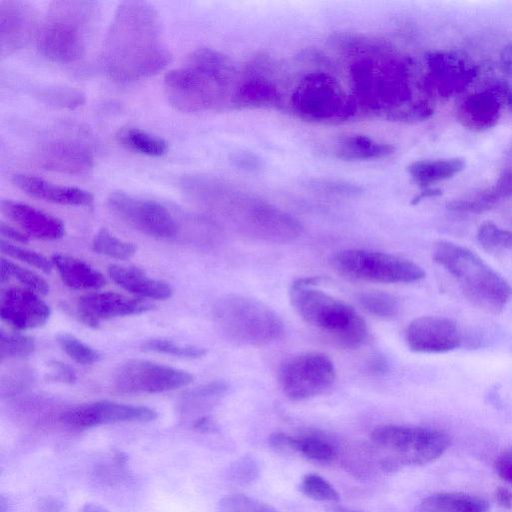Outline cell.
I'll use <instances>...</instances> for the list:
<instances>
[{"label": "cell", "mask_w": 512, "mask_h": 512, "mask_svg": "<svg viewBox=\"0 0 512 512\" xmlns=\"http://www.w3.org/2000/svg\"><path fill=\"white\" fill-rule=\"evenodd\" d=\"M157 417V412L149 407L96 401L62 412L59 420L73 428H92L122 422H151Z\"/></svg>", "instance_id": "obj_15"}, {"label": "cell", "mask_w": 512, "mask_h": 512, "mask_svg": "<svg viewBox=\"0 0 512 512\" xmlns=\"http://www.w3.org/2000/svg\"><path fill=\"white\" fill-rule=\"evenodd\" d=\"M92 247L99 254L119 260L129 259L136 252V246L133 243L117 238L106 228H102L94 236Z\"/></svg>", "instance_id": "obj_35"}, {"label": "cell", "mask_w": 512, "mask_h": 512, "mask_svg": "<svg viewBox=\"0 0 512 512\" xmlns=\"http://www.w3.org/2000/svg\"><path fill=\"white\" fill-rule=\"evenodd\" d=\"M307 187L318 193L351 197L362 193L361 186L355 183L335 178H313L307 181Z\"/></svg>", "instance_id": "obj_39"}, {"label": "cell", "mask_w": 512, "mask_h": 512, "mask_svg": "<svg viewBox=\"0 0 512 512\" xmlns=\"http://www.w3.org/2000/svg\"><path fill=\"white\" fill-rule=\"evenodd\" d=\"M300 490L307 497L317 501L338 502L340 500V496L334 487L317 474L305 475Z\"/></svg>", "instance_id": "obj_41"}, {"label": "cell", "mask_w": 512, "mask_h": 512, "mask_svg": "<svg viewBox=\"0 0 512 512\" xmlns=\"http://www.w3.org/2000/svg\"><path fill=\"white\" fill-rule=\"evenodd\" d=\"M108 274L117 285L141 297L165 300L173 293L167 282L150 278L138 267L112 264L108 268Z\"/></svg>", "instance_id": "obj_23"}, {"label": "cell", "mask_w": 512, "mask_h": 512, "mask_svg": "<svg viewBox=\"0 0 512 512\" xmlns=\"http://www.w3.org/2000/svg\"><path fill=\"white\" fill-rule=\"evenodd\" d=\"M213 319L229 341L246 346H265L280 340L285 327L279 315L259 300L227 295L213 307Z\"/></svg>", "instance_id": "obj_8"}, {"label": "cell", "mask_w": 512, "mask_h": 512, "mask_svg": "<svg viewBox=\"0 0 512 512\" xmlns=\"http://www.w3.org/2000/svg\"><path fill=\"white\" fill-rule=\"evenodd\" d=\"M498 89L500 90V93L503 95L507 105L512 110V86L508 83H501L498 86Z\"/></svg>", "instance_id": "obj_54"}, {"label": "cell", "mask_w": 512, "mask_h": 512, "mask_svg": "<svg viewBox=\"0 0 512 512\" xmlns=\"http://www.w3.org/2000/svg\"><path fill=\"white\" fill-rule=\"evenodd\" d=\"M370 437L375 446L386 452L380 461L386 472L431 463L444 454L450 443L449 436L438 429L392 424L378 426Z\"/></svg>", "instance_id": "obj_9"}, {"label": "cell", "mask_w": 512, "mask_h": 512, "mask_svg": "<svg viewBox=\"0 0 512 512\" xmlns=\"http://www.w3.org/2000/svg\"><path fill=\"white\" fill-rule=\"evenodd\" d=\"M51 261L63 283L72 289H99L106 284L102 273L79 258L58 253L52 256Z\"/></svg>", "instance_id": "obj_25"}, {"label": "cell", "mask_w": 512, "mask_h": 512, "mask_svg": "<svg viewBox=\"0 0 512 512\" xmlns=\"http://www.w3.org/2000/svg\"><path fill=\"white\" fill-rule=\"evenodd\" d=\"M465 167L463 158H446L435 160H419L411 163L407 171L421 186L452 178Z\"/></svg>", "instance_id": "obj_30"}, {"label": "cell", "mask_w": 512, "mask_h": 512, "mask_svg": "<svg viewBox=\"0 0 512 512\" xmlns=\"http://www.w3.org/2000/svg\"><path fill=\"white\" fill-rule=\"evenodd\" d=\"M441 194V191L438 190V189H427L423 192H421V194H419L415 200L413 201V203H417L418 201H420L421 199L423 198H426V197H431V196H437V195H440Z\"/></svg>", "instance_id": "obj_55"}, {"label": "cell", "mask_w": 512, "mask_h": 512, "mask_svg": "<svg viewBox=\"0 0 512 512\" xmlns=\"http://www.w3.org/2000/svg\"><path fill=\"white\" fill-rule=\"evenodd\" d=\"M231 102L242 108H271L281 103L278 88L261 76L241 81L231 93Z\"/></svg>", "instance_id": "obj_26"}, {"label": "cell", "mask_w": 512, "mask_h": 512, "mask_svg": "<svg viewBox=\"0 0 512 512\" xmlns=\"http://www.w3.org/2000/svg\"><path fill=\"white\" fill-rule=\"evenodd\" d=\"M458 119L463 126L473 130L493 127L500 115V102L489 91L468 95L458 109Z\"/></svg>", "instance_id": "obj_24"}, {"label": "cell", "mask_w": 512, "mask_h": 512, "mask_svg": "<svg viewBox=\"0 0 512 512\" xmlns=\"http://www.w3.org/2000/svg\"><path fill=\"white\" fill-rule=\"evenodd\" d=\"M194 429L202 432H213L217 430L216 423L207 416L197 419L193 424Z\"/></svg>", "instance_id": "obj_53"}, {"label": "cell", "mask_w": 512, "mask_h": 512, "mask_svg": "<svg viewBox=\"0 0 512 512\" xmlns=\"http://www.w3.org/2000/svg\"><path fill=\"white\" fill-rule=\"evenodd\" d=\"M394 147L388 143L376 141L366 135H349L342 138L336 148L338 158L355 160L382 159L390 156Z\"/></svg>", "instance_id": "obj_29"}, {"label": "cell", "mask_w": 512, "mask_h": 512, "mask_svg": "<svg viewBox=\"0 0 512 512\" xmlns=\"http://www.w3.org/2000/svg\"><path fill=\"white\" fill-rule=\"evenodd\" d=\"M227 384L222 381H214L197 387L185 394L184 399L191 402L207 401L222 396L227 391Z\"/></svg>", "instance_id": "obj_46"}, {"label": "cell", "mask_w": 512, "mask_h": 512, "mask_svg": "<svg viewBox=\"0 0 512 512\" xmlns=\"http://www.w3.org/2000/svg\"><path fill=\"white\" fill-rule=\"evenodd\" d=\"M234 472L239 479L238 481L250 482L257 476L258 469L253 459L243 458L236 464Z\"/></svg>", "instance_id": "obj_49"}, {"label": "cell", "mask_w": 512, "mask_h": 512, "mask_svg": "<svg viewBox=\"0 0 512 512\" xmlns=\"http://www.w3.org/2000/svg\"><path fill=\"white\" fill-rule=\"evenodd\" d=\"M12 182L25 194L51 203L89 206L94 200L93 195L86 190L58 185L34 175L15 174L12 177Z\"/></svg>", "instance_id": "obj_22"}, {"label": "cell", "mask_w": 512, "mask_h": 512, "mask_svg": "<svg viewBox=\"0 0 512 512\" xmlns=\"http://www.w3.org/2000/svg\"><path fill=\"white\" fill-rule=\"evenodd\" d=\"M495 469L500 478L512 484V446L499 454L495 461Z\"/></svg>", "instance_id": "obj_48"}, {"label": "cell", "mask_w": 512, "mask_h": 512, "mask_svg": "<svg viewBox=\"0 0 512 512\" xmlns=\"http://www.w3.org/2000/svg\"><path fill=\"white\" fill-rule=\"evenodd\" d=\"M82 512H109L98 504L87 503L83 506Z\"/></svg>", "instance_id": "obj_56"}, {"label": "cell", "mask_w": 512, "mask_h": 512, "mask_svg": "<svg viewBox=\"0 0 512 512\" xmlns=\"http://www.w3.org/2000/svg\"><path fill=\"white\" fill-rule=\"evenodd\" d=\"M193 379L187 371L134 359L118 369L114 385L122 393H159L187 386Z\"/></svg>", "instance_id": "obj_14"}, {"label": "cell", "mask_w": 512, "mask_h": 512, "mask_svg": "<svg viewBox=\"0 0 512 512\" xmlns=\"http://www.w3.org/2000/svg\"><path fill=\"white\" fill-rule=\"evenodd\" d=\"M108 205L122 221L148 236L165 239L178 231L173 215L156 201L116 191L109 195Z\"/></svg>", "instance_id": "obj_13"}, {"label": "cell", "mask_w": 512, "mask_h": 512, "mask_svg": "<svg viewBox=\"0 0 512 512\" xmlns=\"http://www.w3.org/2000/svg\"><path fill=\"white\" fill-rule=\"evenodd\" d=\"M116 140L130 151L151 157L163 156L168 151L165 140L135 127L120 129L116 134Z\"/></svg>", "instance_id": "obj_32"}, {"label": "cell", "mask_w": 512, "mask_h": 512, "mask_svg": "<svg viewBox=\"0 0 512 512\" xmlns=\"http://www.w3.org/2000/svg\"><path fill=\"white\" fill-rule=\"evenodd\" d=\"M482 497L462 492H438L425 497L416 512H488Z\"/></svg>", "instance_id": "obj_28"}, {"label": "cell", "mask_w": 512, "mask_h": 512, "mask_svg": "<svg viewBox=\"0 0 512 512\" xmlns=\"http://www.w3.org/2000/svg\"><path fill=\"white\" fill-rule=\"evenodd\" d=\"M357 301L363 310L378 318H393L400 310L397 298L386 292L368 291L360 293L357 296Z\"/></svg>", "instance_id": "obj_33"}, {"label": "cell", "mask_w": 512, "mask_h": 512, "mask_svg": "<svg viewBox=\"0 0 512 512\" xmlns=\"http://www.w3.org/2000/svg\"><path fill=\"white\" fill-rule=\"evenodd\" d=\"M199 201L228 219L245 236L270 243H289L303 232L285 211L217 177L203 186Z\"/></svg>", "instance_id": "obj_2"}, {"label": "cell", "mask_w": 512, "mask_h": 512, "mask_svg": "<svg viewBox=\"0 0 512 512\" xmlns=\"http://www.w3.org/2000/svg\"><path fill=\"white\" fill-rule=\"evenodd\" d=\"M336 371L331 359L319 352H304L286 358L278 370L284 394L301 401L327 391L334 383Z\"/></svg>", "instance_id": "obj_12"}, {"label": "cell", "mask_w": 512, "mask_h": 512, "mask_svg": "<svg viewBox=\"0 0 512 512\" xmlns=\"http://www.w3.org/2000/svg\"><path fill=\"white\" fill-rule=\"evenodd\" d=\"M11 277L17 279L26 289L35 293L45 295L49 292V284L40 275L8 259L1 258V282L9 280Z\"/></svg>", "instance_id": "obj_36"}, {"label": "cell", "mask_w": 512, "mask_h": 512, "mask_svg": "<svg viewBox=\"0 0 512 512\" xmlns=\"http://www.w3.org/2000/svg\"><path fill=\"white\" fill-rule=\"evenodd\" d=\"M62 350L75 362L82 365H91L100 361L101 354L69 333H59L55 337Z\"/></svg>", "instance_id": "obj_37"}, {"label": "cell", "mask_w": 512, "mask_h": 512, "mask_svg": "<svg viewBox=\"0 0 512 512\" xmlns=\"http://www.w3.org/2000/svg\"><path fill=\"white\" fill-rule=\"evenodd\" d=\"M1 251L22 262L34 266L45 273H50L53 267L52 261L48 260L45 256L35 251L13 245L3 239L0 241Z\"/></svg>", "instance_id": "obj_44"}, {"label": "cell", "mask_w": 512, "mask_h": 512, "mask_svg": "<svg viewBox=\"0 0 512 512\" xmlns=\"http://www.w3.org/2000/svg\"><path fill=\"white\" fill-rule=\"evenodd\" d=\"M355 105V100L346 95L337 80L322 72L305 76L292 94L293 109L307 120L345 119L353 114Z\"/></svg>", "instance_id": "obj_11"}, {"label": "cell", "mask_w": 512, "mask_h": 512, "mask_svg": "<svg viewBox=\"0 0 512 512\" xmlns=\"http://www.w3.org/2000/svg\"><path fill=\"white\" fill-rule=\"evenodd\" d=\"M50 366L52 368V372L48 376V379L67 383H72L76 380L73 369L68 365L58 361H53L50 363Z\"/></svg>", "instance_id": "obj_50"}, {"label": "cell", "mask_w": 512, "mask_h": 512, "mask_svg": "<svg viewBox=\"0 0 512 512\" xmlns=\"http://www.w3.org/2000/svg\"><path fill=\"white\" fill-rule=\"evenodd\" d=\"M497 503L504 509H512V492L504 487H498L495 491Z\"/></svg>", "instance_id": "obj_52"}, {"label": "cell", "mask_w": 512, "mask_h": 512, "mask_svg": "<svg viewBox=\"0 0 512 512\" xmlns=\"http://www.w3.org/2000/svg\"><path fill=\"white\" fill-rule=\"evenodd\" d=\"M286 445L287 451L299 452L305 457L321 463L334 461L338 454L335 445L319 433H308L300 437L287 434Z\"/></svg>", "instance_id": "obj_31"}, {"label": "cell", "mask_w": 512, "mask_h": 512, "mask_svg": "<svg viewBox=\"0 0 512 512\" xmlns=\"http://www.w3.org/2000/svg\"><path fill=\"white\" fill-rule=\"evenodd\" d=\"M429 67L438 90L443 94L461 89L473 73L459 58L440 53L430 56Z\"/></svg>", "instance_id": "obj_27"}, {"label": "cell", "mask_w": 512, "mask_h": 512, "mask_svg": "<svg viewBox=\"0 0 512 512\" xmlns=\"http://www.w3.org/2000/svg\"><path fill=\"white\" fill-rule=\"evenodd\" d=\"M40 97L49 105L73 109L85 102V95L74 88L54 87L43 90Z\"/></svg>", "instance_id": "obj_43"}, {"label": "cell", "mask_w": 512, "mask_h": 512, "mask_svg": "<svg viewBox=\"0 0 512 512\" xmlns=\"http://www.w3.org/2000/svg\"><path fill=\"white\" fill-rule=\"evenodd\" d=\"M218 512H278L275 508L244 494H233L222 498Z\"/></svg>", "instance_id": "obj_42"}, {"label": "cell", "mask_w": 512, "mask_h": 512, "mask_svg": "<svg viewBox=\"0 0 512 512\" xmlns=\"http://www.w3.org/2000/svg\"><path fill=\"white\" fill-rule=\"evenodd\" d=\"M333 512H361V511H356V510H353V509H350V508H345V507H342V506H334L332 508Z\"/></svg>", "instance_id": "obj_57"}, {"label": "cell", "mask_w": 512, "mask_h": 512, "mask_svg": "<svg viewBox=\"0 0 512 512\" xmlns=\"http://www.w3.org/2000/svg\"><path fill=\"white\" fill-rule=\"evenodd\" d=\"M488 189L497 201L512 196V142L504 152L503 164L495 184Z\"/></svg>", "instance_id": "obj_45"}, {"label": "cell", "mask_w": 512, "mask_h": 512, "mask_svg": "<svg viewBox=\"0 0 512 512\" xmlns=\"http://www.w3.org/2000/svg\"><path fill=\"white\" fill-rule=\"evenodd\" d=\"M433 259L457 282L464 296L478 308L498 314L512 296L510 283L469 248L439 241Z\"/></svg>", "instance_id": "obj_6"}, {"label": "cell", "mask_w": 512, "mask_h": 512, "mask_svg": "<svg viewBox=\"0 0 512 512\" xmlns=\"http://www.w3.org/2000/svg\"><path fill=\"white\" fill-rule=\"evenodd\" d=\"M2 213L28 235L42 240H57L64 236L63 222L33 206L14 200H2Z\"/></svg>", "instance_id": "obj_21"}, {"label": "cell", "mask_w": 512, "mask_h": 512, "mask_svg": "<svg viewBox=\"0 0 512 512\" xmlns=\"http://www.w3.org/2000/svg\"><path fill=\"white\" fill-rule=\"evenodd\" d=\"M141 348L145 351H154L185 359L201 358L207 353L205 348L193 345H181L162 338L146 340L142 343Z\"/></svg>", "instance_id": "obj_38"}, {"label": "cell", "mask_w": 512, "mask_h": 512, "mask_svg": "<svg viewBox=\"0 0 512 512\" xmlns=\"http://www.w3.org/2000/svg\"><path fill=\"white\" fill-rule=\"evenodd\" d=\"M230 161L236 168L246 172H256L262 167L260 158L250 151L234 152L230 157Z\"/></svg>", "instance_id": "obj_47"}, {"label": "cell", "mask_w": 512, "mask_h": 512, "mask_svg": "<svg viewBox=\"0 0 512 512\" xmlns=\"http://www.w3.org/2000/svg\"><path fill=\"white\" fill-rule=\"evenodd\" d=\"M49 306L29 289L13 287L0 293L2 321L17 330H28L44 325L50 317Z\"/></svg>", "instance_id": "obj_20"}, {"label": "cell", "mask_w": 512, "mask_h": 512, "mask_svg": "<svg viewBox=\"0 0 512 512\" xmlns=\"http://www.w3.org/2000/svg\"><path fill=\"white\" fill-rule=\"evenodd\" d=\"M96 17L95 2H51L36 34L39 52L54 63L78 61L86 53Z\"/></svg>", "instance_id": "obj_5"}, {"label": "cell", "mask_w": 512, "mask_h": 512, "mask_svg": "<svg viewBox=\"0 0 512 512\" xmlns=\"http://www.w3.org/2000/svg\"><path fill=\"white\" fill-rule=\"evenodd\" d=\"M0 231H1L2 236L6 237L12 241L23 243V244L29 242V238L27 235L16 230L15 228H13L11 226L5 224L4 222H1V224H0Z\"/></svg>", "instance_id": "obj_51"}, {"label": "cell", "mask_w": 512, "mask_h": 512, "mask_svg": "<svg viewBox=\"0 0 512 512\" xmlns=\"http://www.w3.org/2000/svg\"><path fill=\"white\" fill-rule=\"evenodd\" d=\"M37 16L27 1H0V54L10 56L24 48L37 34Z\"/></svg>", "instance_id": "obj_17"}, {"label": "cell", "mask_w": 512, "mask_h": 512, "mask_svg": "<svg viewBox=\"0 0 512 512\" xmlns=\"http://www.w3.org/2000/svg\"><path fill=\"white\" fill-rule=\"evenodd\" d=\"M311 280L292 285L290 300L301 318L339 347L353 349L368 335L365 320L346 302L310 287Z\"/></svg>", "instance_id": "obj_7"}, {"label": "cell", "mask_w": 512, "mask_h": 512, "mask_svg": "<svg viewBox=\"0 0 512 512\" xmlns=\"http://www.w3.org/2000/svg\"><path fill=\"white\" fill-rule=\"evenodd\" d=\"M154 307L148 301L109 291L85 294L76 304L79 319L93 327H97L102 320L137 315L153 310Z\"/></svg>", "instance_id": "obj_18"}, {"label": "cell", "mask_w": 512, "mask_h": 512, "mask_svg": "<svg viewBox=\"0 0 512 512\" xmlns=\"http://www.w3.org/2000/svg\"><path fill=\"white\" fill-rule=\"evenodd\" d=\"M463 336L458 324L444 316H421L410 322L406 342L417 353H444L461 346Z\"/></svg>", "instance_id": "obj_16"}, {"label": "cell", "mask_w": 512, "mask_h": 512, "mask_svg": "<svg viewBox=\"0 0 512 512\" xmlns=\"http://www.w3.org/2000/svg\"><path fill=\"white\" fill-rule=\"evenodd\" d=\"M332 264L348 278L374 283H412L425 277L422 267L409 259L363 249L339 251Z\"/></svg>", "instance_id": "obj_10"}, {"label": "cell", "mask_w": 512, "mask_h": 512, "mask_svg": "<svg viewBox=\"0 0 512 512\" xmlns=\"http://www.w3.org/2000/svg\"><path fill=\"white\" fill-rule=\"evenodd\" d=\"M171 58L156 9L146 1L121 2L102 46L106 75L121 84L135 82L160 72Z\"/></svg>", "instance_id": "obj_1"}, {"label": "cell", "mask_w": 512, "mask_h": 512, "mask_svg": "<svg viewBox=\"0 0 512 512\" xmlns=\"http://www.w3.org/2000/svg\"><path fill=\"white\" fill-rule=\"evenodd\" d=\"M354 95L360 105L394 120H421L432 109L410 104L411 90L403 64L384 54L366 55L351 67Z\"/></svg>", "instance_id": "obj_3"}, {"label": "cell", "mask_w": 512, "mask_h": 512, "mask_svg": "<svg viewBox=\"0 0 512 512\" xmlns=\"http://www.w3.org/2000/svg\"><path fill=\"white\" fill-rule=\"evenodd\" d=\"M36 159L46 170L69 175H85L94 167L92 150L78 140L66 138L41 144L36 152Z\"/></svg>", "instance_id": "obj_19"}, {"label": "cell", "mask_w": 512, "mask_h": 512, "mask_svg": "<svg viewBox=\"0 0 512 512\" xmlns=\"http://www.w3.org/2000/svg\"><path fill=\"white\" fill-rule=\"evenodd\" d=\"M476 237L487 252H512V232L500 228L491 221H485L478 227Z\"/></svg>", "instance_id": "obj_34"}, {"label": "cell", "mask_w": 512, "mask_h": 512, "mask_svg": "<svg viewBox=\"0 0 512 512\" xmlns=\"http://www.w3.org/2000/svg\"><path fill=\"white\" fill-rule=\"evenodd\" d=\"M234 72L226 55L199 48L190 53L181 67L165 75L164 92L170 105L181 112L213 109L228 95Z\"/></svg>", "instance_id": "obj_4"}, {"label": "cell", "mask_w": 512, "mask_h": 512, "mask_svg": "<svg viewBox=\"0 0 512 512\" xmlns=\"http://www.w3.org/2000/svg\"><path fill=\"white\" fill-rule=\"evenodd\" d=\"M35 349V341L32 337L23 334H6L3 331L0 336V358H20L30 355Z\"/></svg>", "instance_id": "obj_40"}]
</instances>
